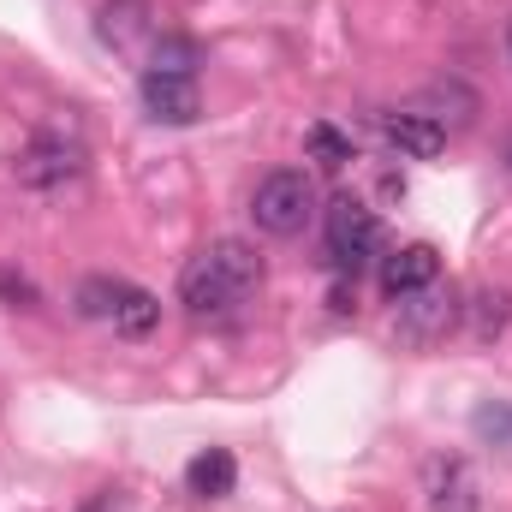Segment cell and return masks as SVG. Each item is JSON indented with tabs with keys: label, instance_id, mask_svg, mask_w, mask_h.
<instances>
[{
	"label": "cell",
	"instance_id": "obj_1",
	"mask_svg": "<svg viewBox=\"0 0 512 512\" xmlns=\"http://www.w3.org/2000/svg\"><path fill=\"white\" fill-rule=\"evenodd\" d=\"M262 292V256L245 239H215L179 268V304L191 316H233Z\"/></svg>",
	"mask_w": 512,
	"mask_h": 512
},
{
	"label": "cell",
	"instance_id": "obj_2",
	"mask_svg": "<svg viewBox=\"0 0 512 512\" xmlns=\"http://www.w3.org/2000/svg\"><path fill=\"white\" fill-rule=\"evenodd\" d=\"M251 221L268 239H298L316 221V185L304 167H274L251 197Z\"/></svg>",
	"mask_w": 512,
	"mask_h": 512
},
{
	"label": "cell",
	"instance_id": "obj_3",
	"mask_svg": "<svg viewBox=\"0 0 512 512\" xmlns=\"http://www.w3.org/2000/svg\"><path fill=\"white\" fill-rule=\"evenodd\" d=\"M376 251H382V221H376V209H370L364 197L340 191V197L328 203V256L358 274Z\"/></svg>",
	"mask_w": 512,
	"mask_h": 512
},
{
	"label": "cell",
	"instance_id": "obj_4",
	"mask_svg": "<svg viewBox=\"0 0 512 512\" xmlns=\"http://www.w3.org/2000/svg\"><path fill=\"white\" fill-rule=\"evenodd\" d=\"M459 310H465V304H459L453 292H441V280H429V286H417V292L399 298V316H393V322H399V334H405L411 346H429V340H441V334L459 322Z\"/></svg>",
	"mask_w": 512,
	"mask_h": 512
},
{
	"label": "cell",
	"instance_id": "obj_5",
	"mask_svg": "<svg viewBox=\"0 0 512 512\" xmlns=\"http://www.w3.org/2000/svg\"><path fill=\"white\" fill-rule=\"evenodd\" d=\"M423 495H429V512H477L483 507V483H477V471L459 453L423 465Z\"/></svg>",
	"mask_w": 512,
	"mask_h": 512
},
{
	"label": "cell",
	"instance_id": "obj_6",
	"mask_svg": "<svg viewBox=\"0 0 512 512\" xmlns=\"http://www.w3.org/2000/svg\"><path fill=\"white\" fill-rule=\"evenodd\" d=\"M143 108L161 126H191L203 114V90L191 72H143Z\"/></svg>",
	"mask_w": 512,
	"mask_h": 512
},
{
	"label": "cell",
	"instance_id": "obj_7",
	"mask_svg": "<svg viewBox=\"0 0 512 512\" xmlns=\"http://www.w3.org/2000/svg\"><path fill=\"white\" fill-rule=\"evenodd\" d=\"M78 173H84V149L66 143V137H36L18 155V185H30V191H54V185L78 179Z\"/></svg>",
	"mask_w": 512,
	"mask_h": 512
},
{
	"label": "cell",
	"instance_id": "obj_8",
	"mask_svg": "<svg viewBox=\"0 0 512 512\" xmlns=\"http://www.w3.org/2000/svg\"><path fill=\"white\" fill-rule=\"evenodd\" d=\"M382 137L411 161H435L447 149V126L429 120V114H382Z\"/></svg>",
	"mask_w": 512,
	"mask_h": 512
},
{
	"label": "cell",
	"instance_id": "obj_9",
	"mask_svg": "<svg viewBox=\"0 0 512 512\" xmlns=\"http://www.w3.org/2000/svg\"><path fill=\"white\" fill-rule=\"evenodd\" d=\"M233 483H239V459H233L227 447H203V453L185 465V489H191L197 501H227Z\"/></svg>",
	"mask_w": 512,
	"mask_h": 512
},
{
	"label": "cell",
	"instance_id": "obj_10",
	"mask_svg": "<svg viewBox=\"0 0 512 512\" xmlns=\"http://www.w3.org/2000/svg\"><path fill=\"white\" fill-rule=\"evenodd\" d=\"M429 280H441V251L435 245H405V251H393L382 262V286L393 298H405V292H417Z\"/></svg>",
	"mask_w": 512,
	"mask_h": 512
},
{
	"label": "cell",
	"instance_id": "obj_11",
	"mask_svg": "<svg viewBox=\"0 0 512 512\" xmlns=\"http://www.w3.org/2000/svg\"><path fill=\"white\" fill-rule=\"evenodd\" d=\"M155 322H161V298H155V292H143V286H126V292H120V304H114V328H120L126 340H143Z\"/></svg>",
	"mask_w": 512,
	"mask_h": 512
},
{
	"label": "cell",
	"instance_id": "obj_12",
	"mask_svg": "<svg viewBox=\"0 0 512 512\" xmlns=\"http://www.w3.org/2000/svg\"><path fill=\"white\" fill-rule=\"evenodd\" d=\"M304 149H310V161H316V167H328V173H340V167L358 155V149H352V137H346V131H334L328 120L304 131Z\"/></svg>",
	"mask_w": 512,
	"mask_h": 512
},
{
	"label": "cell",
	"instance_id": "obj_13",
	"mask_svg": "<svg viewBox=\"0 0 512 512\" xmlns=\"http://www.w3.org/2000/svg\"><path fill=\"white\" fill-rule=\"evenodd\" d=\"M507 316H512L507 292H477V298H471V340H495V334L507 328Z\"/></svg>",
	"mask_w": 512,
	"mask_h": 512
},
{
	"label": "cell",
	"instance_id": "obj_14",
	"mask_svg": "<svg viewBox=\"0 0 512 512\" xmlns=\"http://www.w3.org/2000/svg\"><path fill=\"white\" fill-rule=\"evenodd\" d=\"M120 292H126L120 280H108V274H96V280H84V286H78V310H84V316H114V304H120Z\"/></svg>",
	"mask_w": 512,
	"mask_h": 512
},
{
	"label": "cell",
	"instance_id": "obj_15",
	"mask_svg": "<svg viewBox=\"0 0 512 512\" xmlns=\"http://www.w3.org/2000/svg\"><path fill=\"white\" fill-rule=\"evenodd\" d=\"M471 429H477L483 441H495V447H512V405H477Z\"/></svg>",
	"mask_w": 512,
	"mask_h": 512
},
{
	"label": "cell",
	"instance_id": "obj_16",
	"mask_svg": "<svg viewBox=\"0 0 512 512\" xmlns=\"http://www.w3.org/2000/svg\"><path fill=\"white\" fill-rule=\"evenodd\" d=\"M191 66H197V48L191 42H173V36L155 42V66L149 72H191Z\"/></svg>",
	"mask_w": 512,
	"mask_h": 512
},
{
	"label": "cell",
	"instance_id": "obj_17",
	"mask_svg": "<svg viewBox=\"0 0 512 512\" xmlns=\"http://www.w3.org/2000/svg\"><path fill=\"white\" fill-rule=\"evenodd\" d=\"M0 292H6V298H24V304H36V292H30V280H12V274H0Z\"/></svg>",
	"mask_w": 512,
	"mask_h": 512
},
{
	"label": "cell",
	"instance_id": "obj_18",
	"mask_svg": "<svg viewBox=\"0 0 512 512\" xmlns=\"http://www.w3.org/2000/svg\"><path fill=\"white\" fill-rule=\"evenodd\" d=\"M507 48H512V36H507Z\"/></svg>",
	"mask_w": 512,
	"mask_h": 512
}]
</instances>
